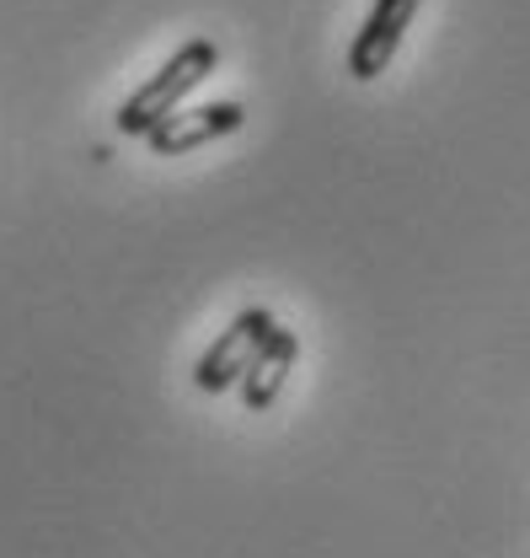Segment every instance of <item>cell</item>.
Listing matches in <instances>:
<instances>
[{"mask_svg":"<svg viewBox=\"0 0 530 558\" xmlns=\"http://www.w3.org/2000/svg\"><path fill=\"white\" fill-rule=\"evenodd\" d=\"M214 65H220V49H214L209 38L183 44V49H177V54L119 108V135H150V124H161L167 113H177V102H183Z\"/></svg>","mask_w":530,"mask_h":558,"instance_id":"obj_1","label":"cell"},{"mask_svg":"<svg viewBox=\"0 0 530 558\" xmlns=\"http://www.w3.org/2000/svg\"><path fill=\"white\" fill-rule=\"evenodd\" d=\"M268 328H273V312H268V306H247V312H236V323L204 349L199 371H194V387L209 392V398H214V392H231V387L242 381V371H247L252 349L268 339Z\"/></svg>","mask_w":530,"mask_h":558,"instance_id":"obj_2","label":"cell"},{"mask_svg":"<svg viewBox=\"0 0 530 558\" xmlns=\"http://www.w3.org/2000/svg\"><path fill=\"white\" fill-rule=\"evenodd\" d=\"M418 5L423 0H375L370 5V16H365V27L354 33V49H348V75L354 81H375L381 70L392 65V54L402 49Z\"/></svg>","mask_w":530,"mask_h":558,"instance_id":"obj_3","label":"cell"},{"mask_svg":"<svg viewBox=\"0 0 530 558\" xmlns=\"http://www.w3.org/2000/svg\"><path fill=\"white\" fill-rule=\"evenodd\" d=\"M247 124V108L242 102H204L194 113H167L161 124H150V156H183L194 145H209V140L236 135Z\"/></svg>","mask_w":530,"mask_h":558,"instance_id":"obj_4","label":"cell"},{"mask_svg":"<svg viewBox=\"0 0 530 558\" xmlns=\"http://www.w3.org/2000/svg\"><path fill=\"white\" fill-rule=\"evenodd\" d=\"M295 354H300V339L289 333V328H268V339L252 349V360H247V371H242V403L252 409V414H263L268 403L279 398V387L289 381V371H295Z\"/></svg>","mask_w":530,"mask_h":558,"instance_id":"obj_5","label":"cell"}]
</instances>
